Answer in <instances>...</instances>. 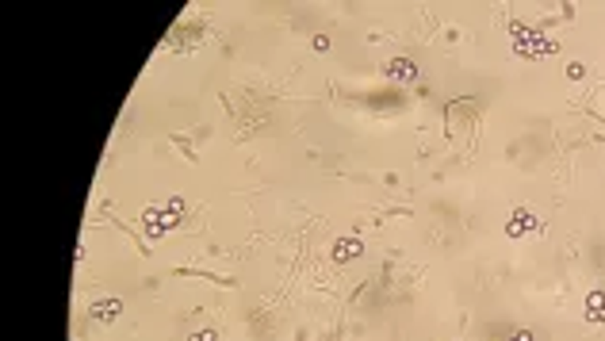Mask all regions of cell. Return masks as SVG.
<instances>
[{"instance_id": "cell-7", "label": "cell", "mask_w": 605, "mask_h": 341, "mask_svg": "<svg viewBox=\"0 0 605 341\" xmlns=\"http://www.w3.org/2000/svg\"><path fill=\"white\" fill-rule=\"evenodd\" d=\"M391 77H398V81H414L418 77V69H414V62H406V58H398V62H391Z\"/></svg>"}, {"instance_id": "cell-6", "label": "cell", "mask_w": 605, "mask_h": 341, "mask_svg": "<svg viewBox=\"0 0 605 341\" xmlns=\"http://www.w3.org/2000/svg\"><path fill=\"white\" fill-rule=\"evenodd\" d=\"M586 319L590 322L605 319V291H590V299H586Z\"/></svg>"}, {"instance_id": "cell-5", "label": "cell", "mask_w": 605, "mask_h": 341, "mask_svg": "<svg viewBox=\"0 0 605 341\" xmlns=\"http://www.w3.org/2000/svg\"><path fill=\"white\" fill-rule=\"evenodd\" d=\"M119 311H123L119 299H100V303L92 307V319L96 322H111V319H119Z\"/></svg>"}, {"instance_id": "cell-8", "label": "cell", "mask_w": 605, "mask_h": 341, "mask_svg": "<svg viewBox=\"0 0 605 341\" xmlns=\"http://www.w3.org/2000/svg\"><path fill=\"white\" fill-rule=\"evenodd\" d=\"M192 341H215V330H200V334H192Z\"/></svg>"}, {"instance_id": "cell-2", "label": "cell", "mask_w": 605, "mask_h": 341, "mask_svg": "<svg viewBox=\"0 0 605 341\" xmlns=\"http://www.w3.org/2000/svg\"><path fill=\"white\" fill-rule=\"evenodd\" d=\"M513 46H517L525 58H533V54H552L555 50V43H548V39H541L536 31H529V27H521V23H513Z\"/></svg>"}, {"instance_id": "cell-1", "label": "cell", "mask_w": 605, "mask_h": 341, "mask_svg": "<svg viewBox=\"0 0 605 341\" xmlns=\"http://www.w3.org/2000/svg\"><path fill=\"white\" fill-rule=\"evenodd\" d=\"M181 215H184V204H181V200H169L165 211L150 207V211H146V234H150V238H161L165 230H173V226L181 223Z\"/></svg>"}, {"instance_id": "cell-4", "label": "cell", "mask_w": 605, "mask_h": 341, "mask_svg": "<svg viewBox=\"0 0 605 341\" xmlns=\"http://www.w3.org/2000/svg\"><path fill=\"white\" fill-rule=\"evenodd\" d=\"M361 249H364L361 238H338L333 242V261L345 265V261H353V257H361Z\"/></svg>"}, {"instance_id": "cell-9", "label": "cell", "mask_w": 605, "mask_h": 341, "mask_svg": "<svg viewBox=\"0 0 605 341\" xmlns=\"http://www.w3.org/2000/svg\"><path fill=\"white\" fill-rule=\"evenodd\" d=\"M506 341H533V334H525V330H521V334H510Z\"/></svg>"}, {"instance_id": "cell-3", "label": "cell", "mask_w": 605, "mask_h": 341, "mask_svg": "<svg viewBox=\"0 0 605 341\" xmlns=\"http://www.w3.org/2000/svg\"><path fill=\"white\" fill-rule=\"evenodd\" d=\"M525 230H544V223L533 215V211H513L510 223H506V234H510V238H521Z\"/></svg>"}]
</instances>
